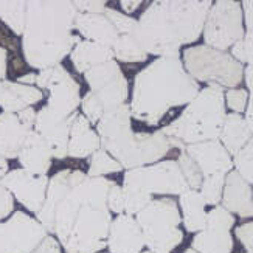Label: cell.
I'll return each instance as SVG.
<instances>
[{
    "mask_svg": "<svg viewBox=\"0 0 253 253\" xmlns=\"http://www.w3.org/2000/svg\"><path fill=\"white\" fill-rule=\"evenodd\" d=\"M115 180L61 169L50 177L38 222L58 239L65 253H100L107 249L112 213L107 194Z\"/></svg>",
    "mask_w": 253,
    "mask_h": 253,
    "instance_id": "cell-1",
    "label": "cell"
},
{
    "mask_svg": "<svg viewBox=\"0 0 253 253\" xmlns=\"http://www.w3.org/2000/svg\"><path fill=\"white\" fill-rule=\"evenodd\" d=\"M211 5L210 0H157L137 19L132 36L152 56H180L182 47L202 36Z\"/></svg>",
    "mask_w": 253,
    "mask_h": 253,
    "instance_id": "cell-2",
    "label": "cell"
},
{
    "mask_svg": "<svg viewBox=\"0 0 253 253\" xmlns=\"http://www.w3.org/2000/svg\"><path fill=\"white\" fill-rule=\"evenodd\" d=\"M73 2H27L25 30L20 38L22 58L33 70H45L70 56L81 38L75 31Z\"/></svg>",
    "mask_w": 253,
    "mask_h": 253,
    "instance_id": "cell-3",
    "label": "cell"
},
{
    "mask_svg": "<svg viewBox=\"0 0 253 253\" xmlns=\"http://www.w3.org/2000/svg\"><path fill=\"white\" fill-rule=\"evenodd\" d=\"M199 90V83L185 70L180 56L157 58L134 78L129 103L132 118L157 126L169 111L191 103Z\"/></svg>",
    "mask_w": 253,
    "mask_h": 253,
    "instance_id": "cell-4",
    "label": "cell"
},
{
    "mask_svg": "<svg viewBox=\"0 0 253 253\" xmlns=\"http://www.w3.org/2000/svg\"><path fill=\"white\" fill-rule=\"evenodd\" d=\"M225 115V90L219 85H207L160 132L174 143L175 149L182 151L188 145L219 140Z\"/></svg>",
    "mask_w": 253,
    "mask_h": 253,
    "instance_id": "cell-5",
    "label": "cell"
},
{
    "mask_svg": "<svg viewBox=\"0 0 253 253\" xmlns=\"http://www.w3.org/2000/svg\"><path fill=\"white\" fill-rule=\"evenodd\" d=\"M135 219L141 228L145 247L152 253H172L185 238L180 230V208L174 197L152 199Z\"/></svg>",
    "mask_w": 253,
    "mask_h": 253,
    "instance_id": "cell-6",
    "label": "cell"
},
{
    "mask_svg": "<svg viewBox=\"0 0 253 253\" xmlns=\"http://www.w3.org/2000/svg\"><path fill=\"white\" fill-rule=\"evenodd\" d=\"M185 70L197 83L219 85L224 90L238 89L244 81V65L228 51H219L207 45L185 48L180 54Z\"/></svg>",
    "mask_w": 253,
    "mask_h": 253,
    "instance_id": "cell-7",
    "label": "cell"
},
{
    "mask_svg": "<svg viewBox=\"0 0 253 253\" xmlns=\"http://www.w3.org/2000/svg\"><path fill=\"white\" fill-rule=\"evenodd\" d=\"M129 171L148 165L157 163L175 149L174 143L163 135L160 130L156 132H130L125 138L101 146Z\"/></svg>",
    "mask_w": 253,
    "mask_h": 253,
    "instance_id": "cell-8",
    "label": "cell"
},
{
    "mask_svg": "<svg viewBox=\"0 0 253 253\" xmlns=\"http://www.w3.org/2000/svg\"><path fill=\"white\" fill-rule=\"evenodd\" d=\"M244 35L246 28L241 2L235 0L213 2L202 30L204 45L219 51H227L243 39Z\"/></svg>",
    "mask_w": 253,
    "mask_h": 253,
    "instance_id": "cell-9",
    "label": "cell"
},
{
    "mask_svg": "<svg viewBox=\"0 0 253 253\" xmlns=\"http://www.w3.org/2000/svg\"><path fill=\"white\" fill-rule=\"evenodd\" d=\"M123 185L145 191L151 196H180L190 190L177 160H160L135 169H129L123 175Z\"/></svg>",
    "mask_w": 253,
    "mask_h": 253,
    "instance_id": "cell-10",
    "label": "cell"
},
{
    "mask_svg": "<svg viewBox=\"0 0 253 253\" xmlns=\"http://www.w3.org/2000/svg\"><path fill=\"white\" fill-rule=\"evenodd\" d=\"M36 87L48 92L47 106L64 117L78 112L81 104V87L62 64L38 72Z\"/></svg>",
    "mask_w": 253,
    "mask_h": 253,
    "instance_id": "cell-11",
    "label": "cell"
},
{
    "mask_svg": "<svg viewBox=\"0 0 253 253\" xmlns=\"http://www.w3.org/2000/svg\"><path fill=\"white\" fill-rule=\"evenodd\" d=\"M84 78L89 84L90 92L101 101L104 112L127 104L129 83L115 59L103 62L85 72Z\"/></svg>",
    "mask_w": 253,
    "mask_h": 253,
    "instance_id": "cell-12",
    "label": "cell"
},
{
    "mask_svg": "<svg viewBox=\"0 0 253 253\" xmlns=\"http://www.w3.org/2000/svg\"><path fill=\"white\" fill-rule=\"evenodd\" d=\"M48 175L31 174L22 168L11 169L5 177L0 180L5 188L11 193L22 207L33 214H38L47 197Z\"/></svg>",
    "mask_w": 253,
    "mask_h": 253,
    "instance_id": "cell-13",
    "label": "cell"
},
{
    "mask_svg": "<svg viewBox=\"0 0 253 253\" xmlns=\"http://www.w3.org/2000/svg\"><path fill=\"white\" fill-rule=\"evenodd\" d=\"M73 115L64 117L54 112L47 104L41 107L36 114V122L33 130L45 138L50 146L51 156L56 160H64L69 157V138Z\"/></svg>",
    "mask_w": 253,
    "mask_h": 253,
    "instance_id": "cell-14",
    "label": "cell"
},
{
    "mask_svg": "<svg viewBox=\"0 0 253 253\" xmlns=\"http://www.w3.org/2000/svg\"><path fill=\"white\" fill-rule=\"evenodd\" d=\"M5 224L9 235V253H31L48 236L38 219L25 211H14Z\"/></svg>",
    "mask_w": 253,
    "mask_h": 253,
    "instance_id": "cell-15",
    "label": "cell"
},
{
    "mask_svg": "<svg viewBox=\"0 0 253 253\" xmlns=\"http://www.w3.org/2000/svg\"><path fill=\"white\" fill-rule=\"evenodd\" d=\"M183 151L194 160L202 172V177L217 174L227 175L230 171H233V159L219 140L188 145Z\"/></svg>",
    "mask_w": 253,
    "mask_h": 253,
    "instance_id": "cell-16",
    "label": "cell"
},
{
    "mask_svg": "<svg viewBox=\"0 0 253 253\" xmlns=\"http://www.w3.org/2000/svg\"><path fill=\"white\" fill-rule=\"evenodd\" d=\"M107 250L109 253H141L145 250V239L135 216L120 214L112 219Z\"/></svg>",
    "mask_w": 253,
    "mask_h": 253,
    "instance_id": "cell-17",
    "label": "cell"
},
{
    "mask_svg": "<svg viewBox=\"0 0 253 253\" xmlns=\"http://www.w3.org/2000/svg\"><path fill=\"white\" fill-rule=\"evenodd\" d=\"M221 205L227 211H230L233 216H239L241 219L253 217L252 186L235 169L230 171L225 177Z\"/></svg>",
    "mask_w": 253,
    "mask_h": 253,
    "instance_id": "cell-18",
    "label": "cell"
},
{
    "mask_svg": "<svg viewBox=\"0 0 253 253\" xmlns=\"http://www.w3.org/2000/svg\"><path fill=\"white\" fill-rule=\"evenodd\" d=\"M17 160L22 169L38 175H47L53 165V156L48 143L35 130L28 134L17 156Z\"/></svg>",
    "mask_w": 253,
    "mask_h": 253,
    "instance_id": "cell-19",
    "label": "cell"
},
{
    "mask_svg": "<svg viewBox=\"0 0 253 253\" xmlns=\"http://www.w3.org/2000/svg\"><path fill=\"white\" fill-rule=\"evenodd\" d=\"M101 149V140L90 122L81 112L73 115L70 125L69 138V157L70 159H87L93 152Z\"/></svg>",
    "mask_w": 253,
    "mask_h": 253,
    "instance_id": "cell-20",
    "label": "cell"
},
{
    "mask_svg": "<svg viewBox=\"0 0 253 253\" xmlns=\"http://www.w3.org/2000/svg\"><path fill=\"white\" fill-rule=\"evenodd\" d=\"M75 31L81 39L101 43L112 48L120 35L104 14H83L78 13L75 19Z\"/></svg>",
    "mask_w": 253,
    "mask_h": 253,
    "instance_id": "cell-21",
    "label": "cell"
},
{
    "mask_svg": "<svg viewBox=\"0 0 253 253\" xmlns=\"http://www.w3.org/2000/svg\"><path fill=\"white\" fill-rule=\"evenodd\" d=\"M43 92L36 85H24L16 81H2V90H0V109L2 112L19 114L27 107L43 100Z\"/></svg>",
    "mask_w": 253,
    "mask_h": 253,
    "instance_id": "cell-22",
    "label": "cell"
},
{
    "mask_svg": "<svg viewBox=\"0 0 253 253\" xmlns=\"http://www.w3.org/2000/svg\"><path fill=\"white\" fill-rule=\"evenodd\" d=\"M132 120L134 118H132L129 104L118 106L104 112L101 120L95 126L96 134L100 135L101 140V146L122 140L126 135H129L130 132H134Z\"/></svg>",
    "mask_w": 253,
    "mask_h": 253,
    "instance_id": "cell-23",
    "label": "cell"
},
{
    "mask_svg": "<svg viewBox=\"0 0 253 253\" xmlns=\"http://www.w3.org/2000/svg\"><path fill=\"white\" fill-rule=\"evenodd\" d=\"M31 129L20 122L17 114L0 112V157L17 159Z\"/></svg>",
    "mask_w": 253,
    "mask_h": 253,
    "instance_id": "cell-24",
    "label": "cell"
},
{
    "mask_svg": "<svg viewBox=\"0 0 253 253\" xmlns=\"http://www.w3.org/2000/svg\"><path fill=\"white\" fill-rule=\"evenodd\" d=\"M114 59V51L112 48L104 47L101 43H96L92 41L81 39L75 45V48L70 53V61L73 64L75 70L80 75H84L90 69L96 67L103 62L112 61Z\"/></svg>",
    "mask_w": 253,
    "mask_h": 253,
    "instance_id": "cell-25",
    "label": "cell"
},
{
    "mask_svg": "<svg viewBox=\"0 0 253 253\" xmlns=\"http://www.w3.org/2000/svg\"><path fill=\"white\" fill-rule=\"evenodd\" d=\"M207 202L199 191L188 190L179 196L182 224L188 233H199L207 225Z\"/></svg>",
    "mask_w": 253,
    "mask_h": 253,
    "instance_id": "cell-26",
    "label": "cell"
},
{
    "mask_svg": "<svg viewBox=\"0 0 253 253\" xmlns=\"http://www.w3.org/2000/svg\"><path fill=\"white\" fill-rule=\"evenodd\" d=\"M252 137L253 135L246 123L244 115L235 114V112H230L225 115L221 135H219V141L222 143V146L227 149L230 156H232V159L247 145Z\"/></svg>",
    "mask_w": 253,
    "mask_h": 253,
    "instance_id": "cell-27",
    "label": "cell"
},
{
    "mask_svg": "<svg viewBox=\"0 0 253 253\" xmlns=\"http://www.w3.org/2000/svg\"><path fill=\"white\" fill-rule=\"evenodd\" d=\"M235 239L232 230L207 225L202 232L196 233L191 241V249L199 253H232Z\"/></svg>",
    "mask_w": 253,
    "mask_h": 253,
    "instance_id": "cell-28",
    "label": "cell"
},
{
    "mask_svg": "<svg viewBox=\"0 0 253 253\" xmlns=\"http://www.w3.org/2000/svg\"><path fill=\"white\" fill-rule=\"evenodd\" d=\"M114 59L118 64H138L146 62L149 54L140 47V43L132 35H122L112 47Z\"/></svg>",
    "mask_w": 253,
    "mask_h": 253,
    "instance_id": "cell-29",
    "label": "cell"
},
{
    "mask_svg": "<svg viewBox=\"0 0 253 253\" xmlns=\"http://www.w3.org/2000/svg\"><path fill=\"white\" fill-rule=\"evenodd\" d=\"M27 2H0V20L16 38H22L25 30Z\"/></svg>",
    "mask_w": 253,
    "mask_h": 253,
    "instance_id": "cell-30",
    "label": "cell"
},
{
    "mask_svg": "<svg viewBox=\"0 0 253 253\" xmlns=\"http://www.w3.org/2000/svg\"><path fill=\"white\" fill-rule=\"evenodd\" d=\"M89 159L90 160H89V171H87V175H90V177H106L109 174H117L123 171L122 165L103 148L93 152Z\"/></svg>",
    "mask_w": 253,
    "mask_h": 253,
    "instance_id": "cell-31",
    "label": "cell"
},
{
    "mask_svg": "<svg viewBox=\"0 0 253 253\" xmlns=\"http://www.w3.org/2000/svg\"><path fill=\"white\" fill-rule=\"evenodd\" d=\"M122 190H123V214L127 216H137L154 199V196L137 188H130V186L122 185Z\"/></svg>",
    "mask_w": 253,
    "mask_h": 253,
    "instance_id": "cell-32",
    "label": "cell"
},
{
    "mask_svg": "<svg viewBox=\"0 0 253 253\" xmlns=\"http://www.w3.org/2000/svg\"><path fill=\"white\" fill-rule=\"evenodd\" d=\"M233 169L252 186L253 194V137L233 157Z\"/></svg>",
    "mask_w": 253,
    "mask_h": 253,
    "instance_id": "cell-33",
    "label": "cell"
},
{
    "mask_svg": "<svg viewBox=\"0 0 253 253\" xmlns=\"http://www.w3.org/2000/svg\"><path fill=\"white\" fill-rule=\"evenodd\" d=\"M225 177L227 175H210V177H204L202 185L199 188V193L205 199L207 205H221L222 201V193H224V186H225Z\"/></svg>",
    "mask_w": 253,
    "mask_h": 253,
    "instance_id": "cell-34",
    "label": "cell"
},
{
    "mask_svg": "<svg viewBox=\"0 0 253 253\" xmlns=\"http://www.w3.org/2000/svg\"><path fill=\"white\" fill-rule=\"evenodd\" d=\"M175 160H177V163H179V168H180V171L183 174L186 183H188L190 190L199 191L204 177H202L201 169L197 168V165L194 163V160L183 149L179 151V156H177V159H175Z\"/></svg>",
    "mask_w": 253,
    "mask_h": 253,
    "instance_id": "cell-35",
    "label": "cell"
},
{
    "mask_svg": "<svg viewBox=\"0 0 253 253\" xmlns=\"http://www.w3.org/2000/svg\"><path fill=\"white\" fill-rule=\"evenodd\" d=\"M230 54L241 64L253 69V31H246L244 38L230 48Z\"/></svg>",
    "mask_w": 253,
    "mask_h": 253,
    "instance_id": "cell-36",
    "label": "cell"
},
{
    "mask_svg": "<svg viewBox=\"0 0 253 253\" xmlns=\"http://www.w3.org/2000/svg\"><path fill=\"white\" fill-rule=\"evenodd\" d=\"M104 16L114 25V28L117 30V33L120 36H122V35H132L134 30H135V27H137V19L122 13V11L109 8V6L104 11Z\"/></svg>",
    "mask_w": 253,
    "mask_h": 253,
    "instance_id": "cell-37",
    "label": "cell"
},
{
    "mask_svg": "<svg viewBox=\"0 0 253 253\" xmlns=\"http://www.w3.org/2000/svg\"><path fill=\"white\" fill-rule=\"evenodd\" d=\"M81 114L89 120L92 126H96V123L100 122L101 117L104 115V107L101 104V101L89 90L84 96H81Z\"/></svg>",
    "mask_w": 253,
    "mask_h": 253,
    "instance_id": "cell-38",
    "label": "cell"
},
{
    "mask_svg": "<svg viewBox=\"0 0 253 253\" xmlns=\"http://www.w3.org/2000/svg\"><path fill=\"white\" fill-rule=\"evenodd\" d=\"M235 222H236L235 216L230 211H227L222 205H216L210 211H207V225H210V227L232 230L235 227Z\"/></svg>",
    "mask_w": 253,
    "mask_h": 253,
    "instance_id": "cell-39",
    "label": "cell"
},
{
    "mask_svg": "<svg viewBox=\"0 0 253 253\" xmlns=\"http://www.w3.org/2000/svg\"><path fill=\"white\" fill-rule=\"evenodd\" d=\"M249 101V92L246 89H230L225 92V107H228L230 111L235 114L243 115L246 112Z\"/></svg>",
    "mask_w": 253,
    "mask_h": 253,
    "instance_id": "cell-40",
    "label": "cell"
},
{
    "mask_svg": "<svg viewBox=\"0 0 253 253\" xmlns=\"http://www.w3.org/2000/svg\"><path fill=\"white\" fill-rule=\"evenodd\" d=\"M244 81H246L247 92H249V101H247V107L244 112V120L253 135V69L250 67L244 69Z\"/></svg>",
    "mask_w": 253,
    "mask_h": 253,
    "instance_id": "cell-41",
    "label": "cell"
},
{
    "mask_svg": "<svg viewBox=\"0 0 253 253\" xmlns=\"http://www.w3.org/2000/svg\"><path fill=\"white\" fill-rule=\"evenodd\" d=\"M107 208L111 210V213L117 216L123 214V190H122V185H118L117 182L111 186V190H109Z\"/></svg>",
    "mask_w": 253,
    "mask_h": 253,
    "instance_id": "cell-42",
    "label": "cell"
},
{
    "mask_svg": "<svg viewBox=\"0 0 253 253\" xmlns=\"http://www.w3.org/2000/svg\"><path fill=\"white\" fill-rule=\"evenodd\" d=\"M0 47L8 50L9 58L19 56L20 42H17V38L5 25H0Z\"/></svg>",
    "mask_w": 253,
    "mask_h": 253,
    "instance_id": "cell-43",
    "label": "cell"
},
{
    "mask_svg": "<svg viewBox=\"0 0 253 253\" xmlns=\"http://www.w3.org/2000/svg\"><path fill=\"white\" fill-rule=\"evenodd\" d=\"M73 5L76 11L83 14H104L107 8V2H103V0H78V2H73Z\"/></svg>",
    "mask_w": 253,
    "mask_h": 253,
    "instance_id": "cell-44",
    "label": "cell"
},
{
    "mask_svg": "<svg viewBox=\"0 0 253 253\" xmlns=\"http://www.w3.org/2000/svg\"><path fill=\"white\" fill-rule=\"evenodd\" d=\"M14 207H16L14 197L11 196V193L2 183H0V222H2L3 219H8L14 213Z\"/></svg>",
    "mask_w": 253,
    "mask_h": 253,
    "instance_id": "cell-45",
    "label": "cell"
},
{
    "mask_svg": "<svg viewBox=\"0 0 253 253\" xmlns=\"http://www.w3.org/2000/svg\"><path fill=\"white\" fill-rule=\"evenodd\" d=\"M235 233H236V238L239 239V243L246 249V252L253 253V221L236 227Z\"/></svg>",
    "mask_w": 253,
    "mask_h": 253,
    "instance_id": "cell-46",
    "label": "cell"
},
{
    "mask_svg": "<svg viewBox=\"0 0 253 253\" xmlns=\"http://www.w3.org/2000/svg\"><path fill=\"white\" fill-rule=\"evenodd\" d=\"M31 253H62V247L53 235H48Z\"/></svg>",
    "mask_w": 253,
    "mask_h": 253,
    "instance_id": "cell-47",
    "label": "cell"
},
{
    "mask_svg": "<svg viewBox=\"0 0 253 253\" xmlns=\"http://www.w3.org/2000/svg\"><path fill=\"white\" fill-rule=\"evenodd\" d=\"M241 6H243L246 31H253V0H246V2H241Z\"/></svg>",
    "mask_w": 253,
    "mask_h": 253,
    "instance_id": "cell-48",
    "label": "cell"
},
{
    "mask_svg": "<svg viewBox=\"0 0 253 253\" xmlns=\"http://www.w3.org/2000/svg\"><path fill=\"white\" fill-rule=\"evenodd\" d=\"M36 114H38V111H35V107H27L22 112H19L17 117L28 129L33 130V127H35V122H36Z\"/></svg>",
    "mask_w": 253,
    "mask_h": 253,
    "instance_id": "cell-49",
    "label": "cell"
},
{
    "mask_svg": "<svg viewBox=\"0 0 253 253\" xmlns=\"http://www.w3.org/2000/svg\"><path fill=\"white\" fill-rule=\"evenodd\" d=\"M8 61H9L8 50L0 47V81L8 80Z\"/></svg>",
    "mask_w": 253,
    "mask_h": 253,
    "instance_id": "cell-50",
    "label": "cell"
},
{
    "mask_svg": "<svg viewBox=\"0 0 253 253\" xmlns=\"http://www.w3.org/2000/svg\"><path fill=\"white\" fill-rule=\"evenodd\" d=\"M0 253H9V238L5 221L0 222Z\"/></svg>",
    "mask_w": 253,
    "mask_h": 253,
    "instance_id": "cell-51",
    "label": "cell"
},
{
    "mask_svg": "<svg viewBox=\"0 0 253 253\" xmlns=\"http://www.w3.org/2000/svg\"><path fill=\"white\" fill-rule=\"evenodd\" d=\"M143 5L141 0H122L120 2V6H122V9L125 11V14H132L135 13V11Z\"/></svg>",
    "mask_w": 253,
    "mask_h": 253,
    "instance_id": "cell-52",
    "label": "cell"
},
{
    "mask_svg": "<svg viewBox=\"0 0 253 253\" xmlns=\"http://www.w3.org/2000/svg\"><path fill=\"white\" fill-rule=\"evenodd\" d=\"M36 76H38L36 72H27L25 75L17 76L16 83L24 84V85H36Z\"/></svg>",
    "mask_w": 253,
    "mask_h": 253,
    "instance_id": "cell-53",
    "label": "cell"
},
{
    "mask_svg": "<svg viewBox=\"0 0 253 253\" xmlns=\"http://www.w3.org/2000/svg\"><path fill=\"white\" fill-rule=\"evenodd\" d=\"M8 172H9V163H8V160L3 159V157H0V180H2Z\"/></svg>",
    "mask_w": 253,
    "mask_h": 253,
    "instance_id": "cell-54",
    "label": "cell"
},
{
    "mask_svg": "<svg viewBox=\"0 0 253 253\" xmlns=\"http://www.w3.org/2000/svg\"><path fill=\"white\" fill-rule=\"evenodd\" d=\"M183 253H199V252H197V250H194V249H191V247H190V249H186V250H185Z\"/></svg>",
    "mask_w": 253,
    "mask_h": 253,
    "instance_id": "cell-55",
    "label": "cell"
},
{
    "mask_svg": "<svg viewBox=\"0 0 253 253\" xmlns=\"http://www.w3.org/2000/svg\"><path fill=\"white\" fill-rule=\"evenodd\" d=\"M141 253H152V252H151V250H148V249H146V250H143V252H141Z\"/></svg>",
    "mask_w": 253,
    "mask_h": 253,
    "instance_id": "cell-56",
    "label": "cell"
},
{
    "mask_svg": "<svg viewBox=\"0 0 253 253\" xmlns=\"http://www.w3.org/2000/svg\"><path fill=\"white\" fill-rule=\"evenodd\" d=\"M0 90H2V81H0Z\"/></svg>",
    "mask_w": 253,
    "mask_h": 253,
    "instance_id": "cell-57",
    "label": "cell"
},
{
    "mask_svg": "<svg viewBox=\"0 0 253 253\" xmlns=\"http://www.w3.org/2000/svg\"><path fill=\"white\" fill-rule=\"evenodd\" d=\"M246 253H247V252H246Z\"/></svg>",
    "mask_w": 253,
    "mask_h": 253,
    "instance_id": "cell-58",
    "label": "cell"
}]
</instances>
